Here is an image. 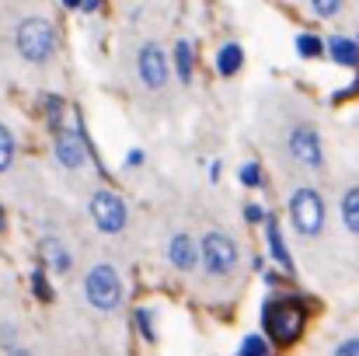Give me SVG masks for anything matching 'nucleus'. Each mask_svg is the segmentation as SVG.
Listing matches in <instances>:
<instances>
[{"label": "nucleus", "instance_id": "1", "mask_svg": "<svg viewBox=\"0 0 359 356\" xmlns=\"http://www.w3.org/2000/svg\"><path fill=\"white\" fill-rule=\"evenodd\" d=\"M262 329H265V339H269V343L290 346V343H297L300 332H304V308H300L293 297L265 301V308H262Z\"/></svg>", "mask_w": 359, "mask_h": 356}, {"label": "nucleus", "instance_id": "2", "mask_svg": "<svg viewBox=\"0 0 359 356\" xmlns=\"http://www.w3.org/2000/svg\"><path fill=\"white\" fill-rule=\"evenodd\" d=\"M14 49L21 53L25 63H35V67L49 63L53 53H56V28H53V21H46L39 14L25 18L18 25V32H14Z\"/></svg>", "mask_w": 359, "mask_h": 356}, {"label": "nucleus", "instance_id": "3", "mask_svg": "<svg viewBox=\"0 0 359 356\" xmlns=\"http://www.w3.org/2000/svg\"><path fill=\"white\" fill-rule=\"evenodd\" d=\"M286 210H290V224H293V231H297L300 237H318L321 231H325V217H328V210H325V196H321L314 185H300V189H293Z\"/></svg>", "mask_w": 359, "mask_h": 356}, {"label": "nucleus", "instance_id": "4", "mask_svg": "<svg viewBox=\"0 0 359 356\" xmlns=\"http://www.w3.org/2000/svg\"><path fill=\"white\" fill-rule=\"evenodd\" d=\"M53 154H56V161H60L63 168H70V171H81V168L95 157V143H91L88 129H84L81 112L74 119V126H60V129L53 133Z\"/></svg>", "mask_w": 359, "mask_h": 356}, {"label": "nucleus", "instance_id": "5", "mask_svg": "<svg viewBox=\"0 0 359 356\" xmlns=\"http://www.w3.org/2000/svg\"><path fill=\"white\" fill-rule=\"evenodd\" d=\"M84 297H88V304L95 308V311H116L122 304V276L116 265H109V262H98V265H91L88 269V276H84Z\"/></svg>", "mask_w": 359, "mask_h": 356}, {"label": "nucleus", "instance_id": "6", "mask_svg": "<svg viewBox=\"0 0 359 356\" xmlns=\"http://www.w3.org/2000/svg\"><path fill=\"white\" fill-rule=\"evenodd\" d=\"M199 255H203V269L210 276H231L241 262L238 241L227 231H206L199 237Z\"/></svg>", "mask_w": 359, "mask_h": 356}, {"label": "nucleus", "instance_id": "7", "mask_svg": "<svg viewBox=\"0 0 359 356\" xmlns=\"http://www.w3.org/2000/svg\"><path fill=\"white\" fill-rule=\"evenodd\" d=\"M91 220L102 235H122L126 224H129V206L119 192L112 189H98L91 196Z\"/></svg>", "mask_w": 359, "mask_h": 356}, {"label": "nucleus", "instance_id": "8", "mask_svg": "<svg viewBox=\"0 0 359 356\" xmlns=\"http://www.w3.org/2000/svg\"><path fill=\"white\" fill-rule=\"evenodd\" d=\"M136 74L150 91H164L168 77H171V60L161 49V42H143L136 53Z\"/></svg>", "mask_w": 359, "mask_h": 356}, {"label": "nucleus", "instance_id": "9", "mask_svg": "<svg viewBox=\"0 0 359 356\" xmlns=\"http://www.w3.org/2000/svg\"><path fill=\"white\" fill-rule=\"evenodd\" d=\"M290 154L297 164L304 168H321L325 164V143H321V133L311 126V122H300L290 129Z\"/></svg>", "mask_w": 359, "mask_h": 356}, {"label": "nucleus", "instance_id": "10", "mask_svg": "<svg viewBox=\"0 0 359 356\" xmlns=\"http://www.w3.org/2000/svg\"><path fill=\"white\" fill-rule=\"evenodd\" d=\"M168 262H171V269H178V272H196V269L203 265L199 241L189 235V231L171 235V241H168Z\"/></svg>", "mask_w": 359, "mask_h": 356}, {"label": "nucleus", "instance_id": "11", "mask_svg": "<svg viewBox=\"0 0 359 356\" xmlns=\"http://www.w3.org/2000/svg\"><path fill=\"white\" fill-rule=\"evenodd\" d=\"M262 228H265V248H269L272 262H276L283 272H293V255H290V244H286V237H283V228H279L276 213H265Z\"/></svg>", "mask_w": 359, "mask_h": 356}, {"label": "nucleus", "instance_id": "12", "mask_svg": "<svg viewBox=\"0 0 359 356\" xmlns=\"http://www.w3.org/2000/svg\"><path fill=\"white\" fill-rule=\"evenodd\" d=\"M325 53H328L332 63H339V67H349V70L359 67V42L349 39V35H328Z\"/></svg>", "mask_w": 359, "mask_h": 356}, {"label": "nucleus", "instance_id": "13", "mask_svg": "<svg viewBox=\"0 0 359 356\" xmlns=\"http://www.w3.org/2000/svg\"><path fill=\"white\" fill-rule=\"evenodd\" d=\"M42 262H46L49 272H60V276L70 272V251H67V244H63L56 235L42 237Z\"/></svg>", "mask_w": 359, "mask_h": 356}, {"label": "nucleus", "instance_id": "14", "mask_svg": "<svg viewBox=\"0 0 359 356\" xmlns=\"http://www.w3.org/2000/svg\"><path fill=\"white\" fill-rule=\"evenodd\" d=\"M171 70L178 74V81H182V84H189V81H192V70H196V49H192V42H189V39H178V42H175Z\"/></svg>", "mask_w": 359, "mask_h": 356}, {"label": "nucleus", "instance_id": "15", "mask_svg": "<svg viewBox=\"0 0 359 356\" xmlns=\"http://www.w3.org/2000/svg\"><path fill=\"white\" fill-rule=\"evenodd\" d=\"M241 67H244V49H241L238 42H224L217 49V74L220 77H234Z\"/></svg>", "mask_w": 359, "mask_h": 356}, {"label": "nucleus", "instance_id": "16", "mask_svg": "<svg viewBox=\"0 0 359 356\" xmlns=\"http://www.w3.org/2000/svg\"><path fill=\"white\" fill-rule=\"evenodd\" d=\"M339 213H342L346 231H349V235H359V185H349V189L342 192Z\"/></svg>", "mask_w": 359, "mask_h": 356}, {"label": "nucleus", "instance_id": "17", "mask_svg": "<svg viewBox=\"0 0 359 356\" xmlns=\"http://www.w3.org/2000/svg\"><path fill=\"white\" fill-rule=\"evenodd\" d=\"M293 49H297V56H304V60H318V56H325V39L314 35V32H300L297 42H293Z\"/></svg>", "mask_w": 359, "mask_h": 356}, {"label": "nucleus", "instance_id": "18", "mask_svg": "<svg viewBox=\"0 0 359 356\" xmlns=\"http://www.w3.org/2000/svg\"><path fill=\"white\" fill-rule=\"evenodd\" d=\"M269 353H272V343H269L265 336H258V332L244 336L238 346V356H269Z\"/></svg>", "mask_w": 359, "mask_h": 356}, {"label": "nucleus", "instance_id": "19", "mask_svg": "<svg viewBox=\"0 0 359 356\" xmlns=\"http://www.w3.org/2000/svg\"><path fill=\"white\" fill-rule=\"evenodd\" d=\"M238 182L244 185V189H262V185H265L262 164H258V161H248V164H241V168H238Z\"/></svg>", "mask_w": 359, "mask_h": 356}, {"label": "nucleus", "instance_id": "20", "mask_svg": "<svg viewBox=\"0 0 359 356\" xmlns=\"http://www.w3.org/2000/svg\"><path fill=\"white\" fill-rule=\"evenodd\" d=\"M42 109H46V122H49V129L56 133V129L63 126V109H67V105H63V98H60V95H46V98H42Z\"/></svg>", "mask_w": 359, "mask_h": 356}, {"label": "nucleus", "instance_id": "21", "mask_svg": "<svg viewBox=\"0 0 359 356\" xmlns=\"http://www.w3.org/2000/svg\"><path fill=\"white\" fill-rule=\"evenodd\" d=\"M133 322H136V329H140V336H143L147 343H154V339H157V329H154V311H150V308H136V311H133Z\"/></svg>", "mask_w": 359, "mask_h": 356}, {"label": "nucleus", "instance_id": "22", "mask_svg": "<svg viewBox=\"0 0 359 356\" xmlns=\"http://www.w3.org/2000/svg\"><path fill=\"white\" fill-rule=\"evenodd\" d=\"M14 164V133L0 122V175Z\"/></svg>", "mask_w": 359, "mask_h": 356}, {"label": "nucleus", "instance_id": "23", "mask_svg": "<svg viewBox=\"0 0 359 356\" xmlns=\"http://www.w3.org/2000/svg\"><path fill=\"white\" fill-rule=\"evenodd\" d=\"M32 290H35L39 301H53V286H49L46 269H35V272H32Z\"/></svg>", "mask_w": 359, "mask_h": 356}, {"label": "nucleus", "instance_id": "24", "mask_svg": "<svg viewBox=\"0 0 359 356\" xmlns=\"http://www.w3.org/2000/svg\"><path fill=\"white\" fill-rule=\"evenodd\" d=\"M311 7L318 18H335L342 11V0H311Z\"/></svg>", "mask_w": 359, "mask_h": 356}, {"label": "nucleus", "instance_id": "25", "mask_svg": "<svg viewBox=\"0 0 359 356\" xmlns=\"http://www.w3.org/2000/svg\"><path fill=\"white\" fill-rule=\"evenodd\" d=\"M0 346L4 350H14L18 346V329L14 325H0Z\"/></svg>", "mask_w": 359, "mask_h": 356}, {"label": "nucleus", "instance_id": "26", "mask_svg": "<svg viewBox=\"0 0 359 356\" xmlns=\"http://www.w3.org/2000/svg\"><path fill=\"white\" fill-rule=\"evenodd\" d=\"M244 220H248V224H262V220H265V210H262L258 203H244Z\"/></svg>", "mask_w": 359, "mask_h": 356}, {"label": "nucleus", "instance_id": "27", "mask_svg": "<svg viewBox=\"0 0 359 356\" xmlns=\"http://www.w3.org/2000/svg\"><path fill=\"white\" fill-rule=\"evenodd\" d=\"M335 356H359V339H342L339 346H335Z\"/></svg>", "mask_w": 359, "mask_h": 356}, {"label": "nucleus", "instance_id": "28", "mask_svg": "<svg viewBox=\"0 0 359 356\" xmlns=\"http://www.w3.org/2000/svg\"><path fill=\"white\" fill-rule=\"evenodd\" d=\"M143 157H147V154L136 147V150H129V154H126V161H122V164H126V168H140V164H143Z\"/></svg>", "mask_w": 359, "mask_h": 356}, {"label": "nucleus", "instance_id": "29", "mask_svg": "<svg viewBox=\"0 0 359 356\" xmlns=\"http://www.w3.org/2000/svg\"><path fill=\"white\" fill-rule=\"evenodd\" d=\"M98 7H102V0H81V11H84V14H95Z\"/></svg>", "mask_w": 359, "mask_h": 356}, {"label": "nucleus", "instance_id": "30", "mask_svg": "<svg viewBox=\"0 0 359 356\" xmlns=\"http://www.w3.org/2000/svg\"><path fill=\"white\" fill-rule=\"evenodd\" d=\"M220 171H224V164L213 161V164H210V182H220Z\"/></svg>", "mask_w": 359, "mask_h": 356}, {"label": "nucleus", "instance_id": "31", "mask_svg": "<svg viewBox=\"0 0 359 356\" xmlns=\"http://www.w3.org/2000/svg\"><path fill=\"white\" fill-rule=\"evenodd\" d=\"M7 356H35L32 350H25V346H14V350H7Z\"/></svg>", "mask_w": 359, "mask_h": 356}, {"label": "nucleus", "instance_id": "32", "mask_svg": "<svg viewBox=\"0 0 359 356\" xmlns=\"http://www.w3.org/2000/svg\"><path fill=\"white\" fill-rule=\"evenodd\" d=\"M60 4H63L67 11H81V0H60Z\"/></svg>", "mask_w": 359, "mask_h": 356}, {"label": "nucleus", "instance_id": "33", "mask_svg": "<svg viewBox=\"0 0 359 356\" xmlns=\"http://www.w3.org/2000/svg\"><path fill=\"white\" fill-rule=\"evenodd\" d=\"M7 231V213H4V203H0V235Z\"/></svg>", "mask_w": 359, "mask_h": 356}]
</instances>
